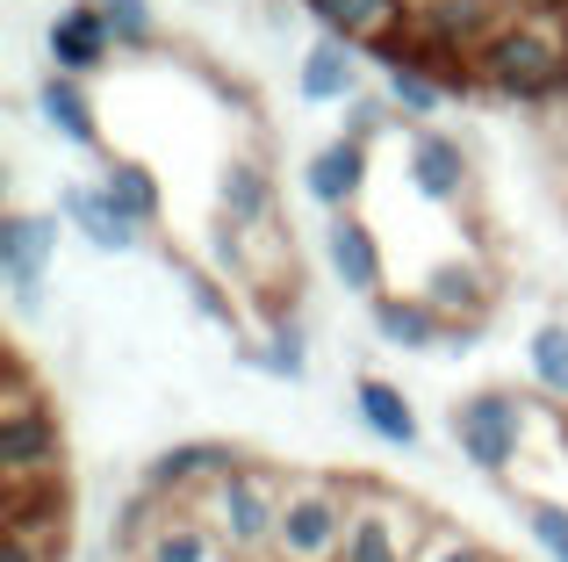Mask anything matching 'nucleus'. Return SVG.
<instances>
[{
	"mask_svg": "<svg viewBox=\"0 0 568 562\" xmlns=\"http://www.w3.org/2000/svg\"><path fill=\"white\" fill-rule=\"evenodd\" d=\"M475 87L504 101H547L568 87V0L518 8L497 37L475 51Z\"/></svg>",
	"mask_w": 568,
	"mask_h": 562,
	"instance_id": "f257e3e1",
	"label": "nucleus"
},
{
	"mask_svg": "<svg viewBox=\"0 0 568 562\" xmlns=\"http://www.w3.org/2000/svg\"><path fill=\"white\" fill-rule=\"evenodd\" d=\"M65 469V440H58V411L29 382L22 353H8V382H0V491H29V483H58Z\"/></svg>",
	"mask_w": 568,
	"mask_h": 562,
	"instance_id": "f03ea898",
	"label": "nucleus"
},
{
	"mask_svg": "<svg viewBox=\"0 0 568 562\" xmlns=\"http://www.w3.org/2000/svg\"><path fill=\"white\" fill-rule=\"evenodd\" d=\"M281 498H288V476L245 454V462L209 491L202 520L223 534V549H231L237 562H266L274 555V526H281Z\"/></svg>",
	"mask_w": 568,
	"mask_h": 562,
	"instance_id": "7ed1b4c3",
	"label": "nucleus"
},
{
	"mask_svg": "<svg viewBox=\"0 0 568 562\" xmlns=\"http://www.w3.org/2000/svg\"><path fill=\"white\" fill-rule=\"evenodd\" d=\"M346 520H353V483L288 476L281 526H274V562H338L346 555Z\"/></svg>",
	"mask_w": 568,
	"mask_h": 562,
	"instance_id": "20e7f679",
	"label": "nucleus"
},
{
	"mask_svg": "<svg viewBox=\"0 0 568 562\" xmlns=\"http://www.w3.org/2000/svg\"><path fill=\"white\" fill-rule=\"evenodd\" d=\"M432 541V520L388 483H353V520L338 562H417Z\"/></svg>",
	"mask_w": 568,
	"mask_h": 562,
	"instance_id": "39448f33",
	"label": "nucleus"
},
{
	"mask_svg": "<svg viewBox=\"0 0 568 562\" xmlns=\"http://www.w3.org/2000/svg\"><path fill=\"white\" fill-rule=\"evenodd\" d=\"M454 448L460 462H475L483 476H511L518 448H526V404L504 390H475L454 404Z\"/></svg>",
	"mask_w": 568,
	"mask_h": 562,
	"instance_id": "423d86ee",
	"label": "nucleus"
},
{
	"mask_svg": "<svg viewBox=\"0 0 568 562\" xmlns=\"http://www.w3.org/2000/svg\"><path fill=\"white\" fill-rule=\"evenodd\" d=\"M237 462H245V454L223 448V440H181V448H166V454H152V462H144V491L166 498L173 512H202L209 491H216Z\"/></svg>",
	"mask_w": 568,
	"mask_h": 562,
	"instance_id": "0eeeda50",
	"label": "nucleus"
},
{
	"mask_svg": "<svg viewBox=\"0 0 568 562\" xmlns=\"http://www.w3.org/2000/svg\"><path fill=\"white\" fill-rule=\"evenodd\" d=\"M511 14H518L511 0H417L410 43H425V51H454V58L475 66V51H483Z\"/></svg>",
	"mask_w": 568,
	"mask_h": 562,
	"instance_id": "6e6552de",
	"label": "nucleus"
},
{
	"mask_svg": "<svg viewBox=\"0 0 568 562\" xmlns=\"http://www.w3.org/2000/svg\"><path fill=\"white\" fill-rule=\"evenodd\" d=\"M51 260H58V217H37V210L0 217V281H8L14 310H37Z\"/></svg>",
	"mask_w": 568,
	"mask_h": 562,
	"instance_id": "1a4fd4ad",
	"label": "nucleus"
},
{
	"mask_svg": "<svg viewBox=\"0 0 568 562\" xmlns=\"http://www.w3.org/2000/svg\"><path fill=\"white\" fill-rule=\"evenodd\" d=\"M324 22V37L353 43V51H388V43H410L417 8L410 0H303Z\"/></svg>",
	"mask_w": 568,
	"mask_h": 562,
	"instance_id": "9d476101",
	"label": "nucleus"
},
{
	"mask_svg": "<svg viewBox=\"0 0 568 562\" xmlns=\"http://www.w3.org/2000/svg\"><path fill=\"white\" fill-rule=\"evenodd\" d=\"M43 51H51V72H65V80H87V72L109 66L115 37H109V22H101L94 0H72V8L51 14V29H43Z\"/></svg>",
	"mask_w": 568,
	"mask_h": 562,
	"instance_id": "9b49d317",
	"label": "nucleus"
},
{
	"mask_svg": "<svg viewBox=\"0 0 568 562\" xmlns=\"http://www.w3.org/2000/svg\"><path fill=\"white\" fill-rule=\"evenodd\" d=\"M410 188L425 202H439V210H460V202L475 195V173H468L460 138H446V130H417V138H410Z\"/></svg>",
	"mask_w": 568,
	"mask_h": 562,
	"instance_id": "f8f14e48",
	"label": "nucleus"
},
{
	"mask_svg": "<svg viewBox=\"0 0 568 562\" xmlns=\"http://www.w3.org/2000/svg\"><path fill=\"white\" fill-rule=\"evenodd\" d=\"M58 217H65V224L80 231L87 245H94V253H130V245L144 239V231L109 202V188H101V181H72V188H58Z\"/></svg>",
	"mask_w": 568,
	"mask_h": 562,
	"instance_id": "ddd939ff",
	"label": "nucleus"
},
{
	"mask_svg": "<svg viewBox=\"0 0 568 562\" xmlns=\"http://www.w3.org/2000/svg\"><path fill=\"white\" fill-rule=\"evenodd\" d=\"M324 260H332V274L346 281L353 295H367V303H382V281H388V260H382V245H375V231L361 224V217H332L324 224Z\"/></svg>",
	"mask_w": 568,
	"mask_h": 562,
	"instance_id": "4468645a",
	"label": "nucleus"
},
{
	"mask_svg": "<svg viewBox=\"0 0 568 562\" xmlns=\"http://www.w3.org/2000/svg\"><path fill=\"white\" fill-rule=\"evenodd\" d=\"M303 188H310V202H324L332 217H353V202H361V188H367V144L332 138L317 159H310Z\"/></svg>",
	"mask_w": 568,
	"mask_h": 562,
	"instance_id": "2eb2a0df",
	"label": "nucleus"
},
{
	"mask_svg": "<svg viewBox=\"0 0 568 562\" xmlns=\"http://www.w3.org/2000/svg\"><path fill=\"white\" fill-rule=\"evenodd\" d=\"M216 210H223V224L245 231V239H252V231H274V181H266L260 159H231V167H223Z\"/></svg>",
	"mask_w": 568,
	"mask_h": 562,
	"instance_id": "dca6fc26",
	"label": "nucleus"
},
{
	"mask_svg": "<svg viewBox=\"0 0 568 562\" xmlns=\"http://www.w3.org/2000/svg\"><path fill=\"white\" fill-rule=\"evenodd\" d=\"M123 562H237L231 549H223V534L202 520V512H166V520L152 526V541H144L138 555Z\"/></svg>",
	"mask_w": 568,
	"mask_h": 562,
	"instance_id": "f3484780",
	"label": "nucleus"
},
{
	"mask_svg": "<svg viewBox=\"0 0 568 562\" xmlns=\"http://www.w3.org/2000/svg\"><path fill=\"white\" fill-rule=\"evenodd\" d=\"M417 295H425L446 324L475 332V324H483V310H489V274L475 268V260H446V268L425 274V289H417Z\"/></svg>",
	"mask_w": 568,
	"mask_h": 562,
	"instance_id": "a211bd4d",
	"label": "nucleus"
},
{
	"mask_svg": "<svg viewBox=\"0 0 568 562\" xmlns=\"http://www.w3.org/2000/svg\"><path fill=\"white\" fill-rule=\"evenodd\" d=\"M0 534L58 541V549H65V483H29V491H0Z\"/></svg>",
	"mask_w": 568,
	"mask_h": 562,
	"instance_id": "6ab92c4d",
	"label": "nucleus"
},
{
	"mask_svg": "<svg viewBox=\"0 0 568 562\" xmlns=\"http://www.w3.org/2000/svg\"><path fill=\"white\" fill-rule=\"evenodd\" d=\"M295 87H303V101H338V109H346V101L361 94V58H353V43L317 37V43L303 51V72H295Z\"/></svg>",
	"mask_w": 568,
	"mask_h": 562,
	"instance_id": "aec40b11",
	"label": "nucleus"
},
{
	"mask_svg": "<svg viewBox=\"0 0 568 562\" xmlns=\"http://www.w3.org/2000/svg\"><path fill=\"white\" fill-rule=\"evenodd\" d=\"M353 411H361V425L382 440V448H417V411H410V397H403L396 382L361 375L353 382Z\"/></svg>",
	"mask_w": 568,
	"mask_h": 562,
	"instance_id": "412c9836",
	"label": "nucleus"
},
{
	"mask_svg": "<svg viewBox=\"0 0 568 562\" xmlns=\"http://www.w3.org/2000/svg\"><path fill=\"white\" fill-rule=\"evenodd\" d=\"M37 116H43V123H51L65 144H87V152L101 144L94 101H87V87H80V80H65V72H43V87H37Z\"/></svg>",
	"mask_w": 568,
	"mask_h": 562,
	"instance_id": "4be33fe9",
	"label": "nucleus"
},
{
	"mask_svg": "<svg viewBox=\"0 0 568 562\" xmlns=\"http://www.w3.org/2000/svg\"><path fill=\"white\" fill-rule=\"evenodd\" d=\"M375 332L388 339V347H403V353H432L446 339V318L425 303V295H396V289H388L375 303Z\"/></svg>",
	"mask_w": 568,
	"mask_h": 562,
	"instance_id": "5701e85b",
	"label": "nucleus"
},
{
	"mask_svg": "<svg viewBox=\"0 0 568 562\" xmlns=\"http://www.w3.org/2000/svg\"><path fill=\"white\" fill-rule=\"evenodd\" d=\"M382 58V80H388V109H403V116H439V101H446V87L425 72V58L410 51V43H388Z\"/></svg>",
	"mask_w": 568,
	"mask_h": 562,
	"instance_id": "b1692460",
	"label": "nucleus"
},
{
	"mask_svg": "<svg viewBox=\"0 0 568 562\" xmlns=\"http://www.w3.org/2000/svg\"><path fill=\"white\" fill-rule=\"evenodd\" d=\"M101 188H109V202L130 217V224H159V210H166V195H159L152 167H138V159H115V167H101Z\"/></svg>",
	"mask_w": 568,
	"mask_h": 562,
	"instance_id": "393cba45",
	"label": "nucleus"
},
{
	"mask_svg": "<svg viewBox=\"0 0 568 562\" xmlns=\"http://www.w3.org/2000/svg\"><path fill=\"white\" fill-rule=\"evenodd\" d=\"M245 361H252V368H266V375H281V382H303V368H310V353H303V324L281 318L274 332L260 339V347H245Z\"/></svg>",
	"mask_w": 568,
	"mask_h": 562,
	"instance_id": "a878e982",
	"label": "nucleus"
},
{
	"mask_svg": "<svg viewBox=\"0 0 568 562\" xmlns=\"http://www.w3.org/2000/svg\"><path fill=\"white\" fill-rule=\"evenodd\" d=\"M94 8H101V22H109L115 51H152L159 43V8L152 0H94Z\"/></svg>",
	"mask_w": 568,
	"mask_h": 562,
	"instance_id": "bb28decb",
	"label": "nucleus"
},
{
	"mask_svg": "<svg viewBox=\"0 0 568 562\" xmlns=\"http://www.w3.org/2000/svg\"><path fill=\"white\" fill-rule=\"evenodd\" d=\"M526 368L547 397H568V324H540L526 339Z\"/></svg>",
	"mask_w": 568,
	"mask_h": 562,
	"instance_id": "cd10ccee",
	"label": "nucleus"
},
{
	"mask_svg": "<svg viewBox=\"0 0 568 562\" xmlns=\"http://www.w3.org/2000/svg\"><path fill=\"white\" fill-rule=\"evenodd\" d=\"M526 534L547 562H568V505L555 498H526Z\"/></svg>",
	"mask_w": 568,
	"mask_h": 562,
	"instance_id": "c85d7f7f",
	"label": "nucleus"
},
{
	"mask_svg": "<svg viewBox=\"0 0 568 562\" xmlns=\"http://www.w3.org/2000/svg\"><path fill=\"white\" fill-rule=\"evenodd\" d=\"M388 116H396V109H388V94H353V101H346V130H338V138L375 144L382 130H388Z\"/></svg>",
	"mask_w": 568,
	"mask_h": 562,
	"instance_id": "c756f323",
	"label": "nucleus"
},
{
	"mask_svg": "<svg viewBox=\"0 0 568 562\" xmlns=\"http://www.w3.org/2000/svg\"><path fill=\"white\" fill-rule=\"evenodd\" d=\"M417 562H497L483 549V541H468V534H454V526H432V541H425V555Z\"/></svg>",
	"mask_w": 568,
	"mask_h": 562,
	"instance_id": "7c9ffc66",
	"label": "nucleus"
},
{
	"mask_svg": "<svg viewBox=\"0 0 568 562\" xmlns=\"http://www.w3.org/2000/svg\"><path fill=\"white\" fill-rule=\"evenodd\" d=\"M187 295H194V310H202L209 324H223V332H237V303H231V295H223V289H216L209 274H187Z\"/></svg>",
	"mask_w": 568,
	"mask_h": 562,
	"instance_id": "2f4dec72",
	"label": "nucleus"
},
{
	"mask_svg": "<svg viewBox=\"0 0 568 562\" xmlns=\"http://www.w3.org/2000/svg\"><path fill=\"white\" fill-rule=\"evenodd\" d=\"M65 549L58 541H22V534H8V549H0V562H58Z\"/></svg>",
	"mask_w": 568,
	"mask_h": 562,
	"instance_id": "473e14b6",
	"label": "nucleus"
},
{
	"mask_svg": "<svg viewBox=\"0 0 568 562\" xmlns=\"http://www.w3.org/2000/svg\"><path fill=\"white\" fill-rule=\"evenodd\" d=\"M561 159H568V138H561Z\"/></svg>",
	"mask_w": 568,
	"mask_h": 562,
	"instance_id": "72a5a7b5",
	"label": "nucleus"
},
{
	"mask_svg": "<svg viewBox=\"0 0 568 562\" xmlns=\"http://www.w3.org/2000/svg\"><path fill=\"white\" fill-rule=\"evenodd\" d=\"M266 562H274V555H266Z\"/></svg>",
	"mask_w": 568,
	"mask_h": 562,
	"instance_id": "f704fd0d",
	"label": "nucleus"
}]
</instances>
